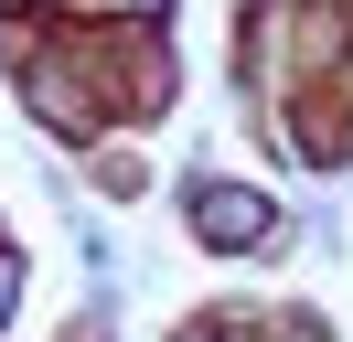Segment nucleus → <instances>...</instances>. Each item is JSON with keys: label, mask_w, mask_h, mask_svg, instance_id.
I'll return each instance as SVG.
<instances>
[{"label": "nucleus", "mask_w": 353, "mask_h": 342, "mask_svg": "<svg viewBox=\"0 0 353 342\" xmlns=\"http://www.w3.org/2000/svg\"><path fill=\"white\" fill-rule=\"evenodd\" d=\"M193 225H203V246H257V235H268V192L203 182V192H193Z\"/></svg>", "instance_id": "f257e3e1"}, {"label": "nucleus", "mask_w": 353, "mask_h": 342, "mask_svg": "<svg viewBox=\"0 0 353 342\" xmlns=\"http://www.w3.org/2000/svg\"><path fill=\"white\" fill-rule=\"evenodd\" d=\"M0 310H11V256H0Z\"/></svg>", "instance_id": "f03ea898"}, {"label": "nucleus", "mask_w": 353, "mask_h": 342, "mask_svg": "<svg viewBox=\"0 0 353 342\" xmlns=\"http://www.w3.org/2000/svg\"><path fill=\"white\" fill-rule=\"evenodd\" d=\"M0 11H22V0H0Z\"/></svg>", "instance_id": "7ed1b4c3"}]
</instances>
